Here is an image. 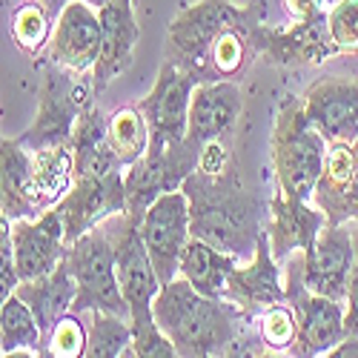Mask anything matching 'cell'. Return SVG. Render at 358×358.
I'll list each match as a JSON object with an SVG mask.
<instances>
[{"label": "cell", "mask_w": 358, "mask_h": 358, "mask_svg": "<svg viewBox=\"0 0 358 358\" xmlns=\"http://www.w3.org/2000/svg\"><path fill=\"white\" fill-rule=\"evenodd\" d=\"M72 155H75V178H98L124 172V164L117 161L109 143V115L92 103L75 124L72 132Z\"/></svg>", "instance_id": "cell-23"}, {"label": "cell", "mask_w": 358, "mask_h": 358, "mask_svg": "<svg viewBox=\"0 0 358 358\" xmlns=\"http://www.w3.org/2000/svg\"><path fill=\"white\" fill-rule=\"evenodd\" d=\"M66 261L78 284L75 307H72L75 313L106 310L129 318L127 298L121 292V281H117V244H115L112 218L80 235L78 241H72L66 247Z\"/></svg>", "instance_id": "cell-5"}, {"label": "cell", "mask_w": 358, "mask_h": 358, "mask_svg": "<svg viewBox=\"0 0 358 358\" xmlns=\"http://www.w3.org/2000/svg\"><path fill=\"white\" fill-rule=\"evenodd\" d=\"M313 203L327 215V224L358 221V138L327 146Z\"/></svg>", "instance_id": "cell-17"}, {"label": "cell", "mask_w": 358, "mask_h": 358, "mask_svg": "<svg viewBox=\"0 0 358 358\" xmlns=\"http://www.w3.org/2000/svg\"><path fill=\"white\" fill-rule=\"evenodd\" d=\"M284 278H287V301L298 318V344L292 355H307V358L330 355L347 338L344 304L336 301V298L307 289L301 278V252H292L287 258Z\"/></svg>", "instance_id": "cell-9"}, {"label": "cell", "mask_w": 358, "mask_h": 358, "mask_svg": "<svg viewBox=\"0 0 358 358\" xmlns=\"http://www.w3.org/2000/svg\"><path fill=\"white\" fill-rule=\"evenodd\" d=\"M29 189H32V152L17 138H3L0 141V213L3 218H38Z\"/></svg>", "instance_id": "cell-24"}, {"label": "cell", "mask_w": 358, "mask_h": 358, "mask_svg": "<svg viewBox=\"0 0 358 358\" xmlns=\"http://www.w3.org/2000/svg\"><path fill=\"white\" fill-rule=\"evenodd\" d=\"M201 78L175 61H164L155 78V86L141 101L152 141H184L189 129V103Z\"/></svg>", "instance_id": "cell-13"}, {"label": "cell", "mask_w": 358, "mask_h": 358, "mask_svg": "<svg viewBox=\"0 0 358 358\" xmlns=\"http://www.w3.org/2000/svg\"><path fill=\"white\" fill-rule=\"evenodd\" d=\"M92 358H117L135 355V333L132 321L106 310H89V347Z\"/></svg>", "instance_id": "cell-29"}, {"label": "cell", "mask_w": 358, "mask_h": 358, "mask_svg": "<svg viewBox=\"0 0 358 358\" xmlns=\"http://www.w3.org/2000/svg\"><path fill=\"white\" fill-rule=\"evenodd\" d=\"M203 146L184 141H149L143 158H138L127 172V213L141 221L143 213L158 201L161 195L181 189L187 178L201 166Z\"/></svg>", "instance_id": "cell-7"}, {"label": "cell", "mask_w": 358, "mask_h": 358, "mask_svg": "<svg viewBox=\"0 0 358 358\" xmlns=\"http://www.w3.org/2000/svg\"><path fill=\"white\" fill-rule=\"evenodd\" d=\"M89 347V324L83 321V313H66L49 333H43L41 352L46 358H78L86 355Z\"/></svg>", "instance_id": "cell-33"}, {"label": "cell", "mask_w": 358, "mask_h": 358, "mask_svg": "<svg viewBox=\"0 0 358 358\" xmlns=\"http://www.w3.org/2000/svg\"><path fill=\"white\" fill-rule=\"evenodd\" d=\"M83 3H89V6H92V9H103V6L109 3V0H83Z\"/></svg>", "instance_id": "cell-38"}, {"label": "cell", "mask_w": 358, "mask_h": 358, "mask_svg": "<svg viewBox=\"0 0 358 358\" xmlns=\"http://www.w3.org/2000/svg\"><path fill=\"white\" fill-rule=\"evenodd\" d=\"M181 189L189 198L192 238L235 255L238 264H247L270 224V201L244 184L238 164L229 158L221 169L198 166Z\"/></svg>", "instance_id": "cell-1"}, {"label": "cell", "mask_w": 358, "mask_h": 358, "mask_svg": "<svg viewBox=\"0 0 358 358\" xmlns=\"http://www.w3.org/2000/svg\"><path fill=\"white\" fill-rule=\"evenodd\" d=\"M115 224V244H117V281L129 307V321L135 333V355L138 358H172L175 344L158 327L152 304L155 295L164 287L152 258H149L143 238H141V221H135L129 213L112 215Z\"/></svg>", "instance_id": "cell-3"}, {"label": "cell", "mask_w": 358, "mask_h": 358, "mask_svg": "<svg viewBox=\"0 0 358 358\" xmlns=\"http://www.w3.org/2000/svg\"><path fill=\"white\" fill-rule=\"evenodd\" d=\"M141 238L143 247L152 258V266L161 284L178 278L181 270V255L189 244V198L184 189H172L152 201V206L141 218Z\"/></svg>", "instance_id": "cell-10"}, {"label": "cell", "mask_w": 358, "mask_h": 358, "mask_svg": "<svg viewBox=\"0 0 358 358\" xmlns=\"http://www.w3.org/2000/svg\"><path fill=\"white\" fill-rule=\"evenodd\" d=\"M75 184V155L72 146H52V149H38L32 152V203L38 215L57 206L64 201V195Z\"/></svg>", "instance_id": "cell-26"}, {"label": "cell", "mask_w": 358, "mask_h": 358, "mask_svg": "<svg viewBox=\"0 0 358 358\" xmlns=\"http://www.w3.org/2000/svg\"><path fill=\"white\" fill-rule=\"evenodd\" d=\"M95 86L92 78H83V72H72L66 66L49 64L41 80V92H38V115L35 124L29 127L17 141L29 149H52V146H64L72 141L78 117L95 103Z\"/></svg>", "instance_id": "cell-6"}, {"label": "cell", "mask_w": 358, "mask_h": 358, "mask_svg": "<svg viewBox=\"0 0 358 358\" xmlns=\"http://www.w3.org/2000/svg\"><path fill=\"white\" fill-rule=\"evenodd\" d=\"M304 112L327 143L358 138V80L321 78L304 92Z\"/></svg>", "instance_id": "cell-19"}, {"label": "cell", "mask_w": 358, "mask_h": 358, "mask_svg": "<svg viewBox=\"0 0 358 358\" xmlns=\"http://www.w3.org/2000/svg\"><path fill=\"white\" fill-rule=\"evenodd\" d=\"M252 46L273 66H313L338 55L327 26V12H318L304 20H292L287 29H273L264 20L252 26Z\"/></svg>", "instance_id": "cell-11"}, {"label": "cell", "mask_w": 358, "mask_h": 358, "mask_svg": "<svg viewBox=\"0 0 358 358\" xmlns=\"http://www.w3.org/2000/svg\"><path fill=\"white\" fill-rule=\"evenodd\" d=\"M235 266H238L235 255L215 250L213 244L201 241V238H189V244L181 255V270H178V275L187 278L203 295L224 298L227 281H229Z\"/></svg>", "instance_id": "cell-27"}, {"label": "cell", "mask_w": 358, "mask_h": 358, "mask_svg": "<svg viewBox=\"0 0 358 358\" xmlns=\"http://www.w3.org/2000/svg\"><path fill=\"white\" fill-rule=\"evenodd\" d=\"M338 3V0H327V9H330V6H336Z\"/></svg>", "instance_id": "cell-39"}, {"label": "cell", "mask_w": 358, "mask_h": 358, "mask_svg": "<svg viewBox=\"0 0 358 358\" xmlns=\"http://www.w3.org/2000/svg\"><path fill=\"white\" fill-rule=\"evenodd\" d=\"M149 141H152V129H149L141 106H121L109 115V143L117 161L124 164V169H129L138 158H143Z\"/></svg>", "instance_id": "cell-30"}, {"label": "cell", "mask_w": 358, "mask_h": 358, "mask_svg": "<svg viewBox=\"0 0 358 358\" xmlns=\"http://www.w3.org/2000/svg\"><path fill=\"white\" fill-rule=\"evenodd\" d=\"M35 3H41V6H43V9H46V12H49L55 20H57V15H61V12H64V9L72 3V0H35Z\"/></svg>", "instance_id": "cell-37"}, {"label": "cell", "mask_w": 358, "mask_h": 358, "mask_svg": "<svg viewBox=\"0 0 358 358\" xmlns=\"http://www.w3.org/2000/svg\"><path fill=\"white\" fill-rule=\"evenodd\" d=\"M327 26L338 55L358 52V0H338L327 9Z\"/></svg>", "instance_id": "cell-34"}, {"label": "cell", "mask_w": 358, "mask_h": 358, "mask_svg": "<svg viewBox=\"0 0 358 358\" xmlns=\"http://www.w3.org/2000/svg\"><path fill=\"white\" fill-rule=\"evenodd\" d=\"M355 264V241H352V221L350 224H327L315 244L301 252V278L307 289L347 301L350 273Z\"/></svg>", "instance_id": "cell-14"}, {"label": "cell", "mask_w": 358, "mask_h": 358, "mask_svg": "<svg viewBox=\"0 0 358 358\" xmlns=\"http://www.w3.org/2000/svg\"><path fill=\"white\" fill-rule=\"evenodd\" d=\"M352 241H355V264H352V273H350L347 301H344L347 338H358V221H352Z\"/></svg>", "instance_id": "cell-35"}, {"label": "cell", "mask_w": 358, "mask_h": 358, "mask_svg": "<svg viewBox=\"0 0 358 358\" xmlns=\"http://www.w3.org/2000/svg\"><path fill=\"white\" fill-rule=\"evenodd\" d=\"M41 341H43V330L41 321L32 313L20 295H9L0 301V355H15L20 350L29 352H41Z\"/></svg>", "instance_id": "cell-28"}, {"label": "cell", "mask_w": 358, "mask_h": 358, "mask_svg": "<svg viewBox=\"0 0 358 358\" xmlns=\"http://www.w3.org/2000/svg\"><path fill=\"white\" fill-rule=\"evenodd\" d=\"M327 138L313 127L301 98H287L275 115L270 155L278 192L292 201H313L327 158Z\"/></svg>", "instance_id": "cell-4"}, {"label": "cell", "mask_w": 358, "mask_h": 358, "mask_svg": "<svg viewBox=\"0 0 358 358\" xmlns=\"http://www.w3.org/2000/svg\"><path fill=\"white\" fill-rule=\"evenodd\" d=\"M15 295H20L23 301L32 307V313L41 321V330L49 333L66 313H72L75 295H78V284L72 278L66 255H64L61 264H57L55 273L43 275L38 281H20L17 289H15Z\"/></svg>", "instance_id": "cell-25"}, {"label": "cell", "mask_w": 358, "mask_h": 358, "mask_svg": "<svg viewBox=\"0 0 358 358\" xmlns=\"http://www.w3.org/2000/svg\"><path fill=\"white\" fill-rule=\"evenodd\" d=\"M158 327L184 358L229 355L241 347V333L252 324L227 298H210L198 292L187 278H172L164 284L152 304Z\"/></svg>", "instance_id": "cell-2"}, {"label": "cell", "mask_w": 358, "mask_h": 358, "mask_svg": "<svg viewBox=\"0 0 358 358\" xmlns=\"http://www.w3.org/2000/svg\"><path fill=\"white\" fill-rule=\"evenodd\" d=\"M255 327H258L261 347L270 352H292L298 344V318H295V310L289 307V301L273 304L264 313H258Z\"/></svg>", "instance_id": "cell-32"}, {"label": "cell", "mask_w": 358, "mask_h": 358, "mask_svg": "<svg viewBox=\"0 0 358 358\" xmlns=\"http://www.w3.org/2000/svg\"><path fill=\"white\" fill-rule=\"evenodd\" d=\"M327 227V215L313 201H292L281 192L270 198V247L278 261H287L292 252H304L315 244L318 232Z\"/></svg>", "instance_id": "cell-22"}, {"label": "cell", "mask_w": 358, "mask_h": 358, "mask_svg": "<svg viewBox=\"0 0 358 358\" xmlns=\"http://www.w3.org/2000/svg\"><path fill=\"white\" fill-rule=\"evenodd\" d=\"M127 172V169H124ZM124 172L98 175V178H75L72 189L55 206L64 218L66 244L78 241L89 229L101 227L112 215L127 213V184Z\"/></svg>", "instance_id": "cell-12"}, {"label": "cell", "mask_w": 358, "mask_h": 358, "mask_svg": "<svg viewBox=\"0 0 358 358\" xmlns=\"http://www.w3.org/2000/svg\"><path fill=\"white\" fill-rule=\"evenodd\" d=\"M241 109H244V98H241V86L235 80H201L189 103L187 138L203 149L210 143L224 141L235 129Z\"/></svg>", "instance_id": "cell-21"}, {"label": "cell", "mask_w": 358, "mask_h": 358, "mask_svg": "<svg viewBox=\"0 0 358 358\" xmlns=\"http://www.w3.org/2000/svg\"><path fill=\"white\" fill-rule=\"evenodd\" d=\"M224 298L232 301L252 324H255V315L264 313L266 307L287 301V278L281 273V261L273 255L270 235L266 232L261 235L255 255L232 270Z\"/></svg>", "instance_id": "cell-15"}, {"label": "cell", "mask_w": 358, "mask_h": 358, "mask_svg": "<svg viewBox=\"0 0 358 358\" xmlns=\"http://www.w3.org/2000/svg\"><path fill=\"white\" fill-rule=\"evenodd\" d=\"M98 15H101V32L103 35H101V55H98L95 69H92L95 95L106 92V86L132 66L135 43L141 38L132 0H109L103 9H98Z\"/></svg>", "instance_id": "cell-20"}, {"label": "cell", "mask_w": 358, "mask_h": 358, "mask_svg": "<svg viewBox=\"0 0 358 358\" xmlns=\"http://www.w3.org/2000/svg\"><path fill=\"white\" fill-rule=\"evenodd\" d=\"M12 247L20 281H38L55 273L69 247L61 213L52 206L38 218L12 221Z\"/></svg>", "instance_id": "cell-16"}, {"label": "cell", "mask_w": 358, "mask_h": 358, "mask_svg": "<svg viewBox=\"0 0 358 358\" xmlns=\"http://www.w3.org/2000/svg\"><path fill=\"white\" fill-rule=\"evenodd\" d=\"M101 15L83 0H72V3L57 15L55 32L46 46L49 64L66 66L72 72H92L95 61L101 55Z\"/></svg>", "instance_id": "cell-18"}, {"label": "cell", "mask_w": 358, "mask_h": 358, "mask_svg": "<svg viewBox=\"0 0 358 358\" xmlns=\"http://www.w3.org/2000/svg\"><path fill=\"white\" fill-rule=\"evenodd\" d=\"M52 32H55V17L41 3H35V0H26V3H20L12 12L9 35L20 52L32 55V57L41 55L49 46Z\"/></svg>", "instance_id": "cell-31"}, {"label": "cell", "mask_w": 358, "mask_h": 358, "mask_svg": "<svg viewBox=\"0 0 358 358\" xmlns=\"http://www.w3.org/2000/svg\"><path fill=\"white\" fill-rule=\"evenodd\" d=\"M247 15L250 6H235L232 0H198L181 9L166 26V61H175L206 80V55L215 38Z\"/></svg>", "instance_id": "cell-8"}, {"label": "cell", "mask_w": 358, "mask_h": 358, "mask_svg": "<svg viewBox=\"0 0 358 358\" xmlns=\"http://www.w3.org/2000/svg\"><path fill=\"white\" fill-rule=\"evenodd\" d=\"M281 3L292 20H304L318 12H327V0H281Z\"/></svg>", "instance_id": "cell-36"}]
</instances>
